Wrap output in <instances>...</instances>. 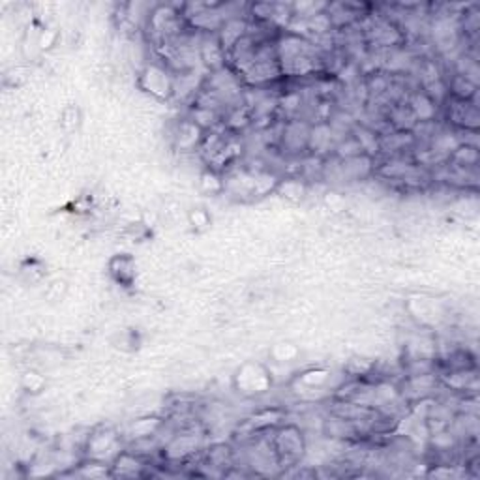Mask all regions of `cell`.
<instances>
[{"instance_id": "cell-1", "label": "cell", "mask_w": 480, "mask_h": 480, "mask_svg": "<svg viewBox=\"0 0 480 480\" xmlns=\"http://www.w3.org/2000/svg\"><path fill=\"white\" fill-rule=\"evenodd\" d=\"M276 55L283 80L316 78L326 70V55L323 47L290 30L276 36Z\"/></svg>"}, {"instance_id": "cell-2", "label": "cell", "mask_w": 480, "mask_h": 480, "mask_svg": "<svg viewBox=\"0 0 480 480\" xmlns=\"http://www.w3.org/2000/svg\"><path fill=\"white\" fill-rule=\"evenodd\" d=\"M268 441L276 456V464L282 471L295 469L306 456V437L304 432L295 425H280L268 432Z\"/></svg>"}, {"instance_id": "cell-8", "label": "cell", "mask_w": 480, "mask_h": 480, "mask_svg": "<svg viewBox=\"0 0 480 480\" xmlns=\"http://www.w3.org/2000/svg\"><path fill=\"white\" fill-rule=\"evenodd\" d=\"M131 261L133 259L130 256H117V257H114L111 261L114 265H119V271H117V268H113V271H111V274L114 276V280H117L119 283L128 285L133 280V276H136V273H133V271H136V268H128V271H126V265H130Z\"/></svg>"}, {"instance_id": "cell-4", "label": "cell", "mask_w": 480, "mask_h": 480, "mask_svg": "<svg viewBox=\"0 0 480 480\" xmlns=\"http://www.w3.org/2000/svg\"><path fill=\"white\" fill-rule=\"evenodd\" d=\"M85 451L88 459H96V462H104L111 466L113 459L124 451L122 437L114 428L100 426L88 435Z\"/></svg>"}, {"instance_id": "cell-7", "label": "cell", "mask_w": 480, "mask_h": 480, "mask_svg": "<svg viewBox=\"0 0 480 480\" xmlns=\"http://www.w3.org/2000/svg\"><path fill=\"white\" fill-rule=\"evenodd\" d=\"M148 462L139 454L124 449L117 458L111 462V476H141Z\"/></svg>"}, {"instance_id": "cell-5", "label": "cell", "mask_w": 480, "mask_h": 480, "mask_svg": "<svg viewBox=\"0 0 480 480\" xmlns=\"http://www.w3.org/2000/svg\"><path fill=\"white\" fill-rule=\"evenodd\" d=\"M310 131L312 124L300 119L285 121L282 133H280V145L285 148L287 155H300V152L308 150L310 143Z\"/></svg>"}, {"instance_id": "cell-3", "label": "cell", "mask_w": 480, "mask_h": 480, "mask_svg": "<svg viewBox=\"0 0 480 480\" xmlns=\"http://www.w3.org/2000/svg\"><path fill=\"white\" fill-rule=\"evenodd\" d=\"M141 90L155 96L158 100H169L177 92V78L162 61H152L147 64L138 80Z\"/></svg>"}, {"instance_id": "cell-6", "label": "cell", "mask_w": 480, "mask_h": 480, "mask_svg": "<svg viewBox=\"0 0 480 480\" xmlns=\"http://www.w3.org/2000/svg\"><path fill=\"white\" fill-rule=\"evenodd\" d=\"M447 119L452 126L476 133L480 114L473 100H458L447 96Z\"/></svg>"}]
</instances>
